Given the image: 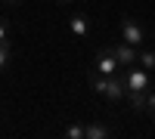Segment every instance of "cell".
I'll use <instances>...</instances> for the list:
<instances>
[{"mask_svg":"<svg viewBox=\"0 0 155 139\" xmlns=\"http://www.w3.org/2000/svg\"><path fill=\"white\" fill-rule=\"evenodd\" d=\"M143 111H146L149 118H155V90H152V87L146 90V108H143Z\"/></svg>","mask_w":155,"mask_h":139,"instance_id":"11","label":"cell"},{"mask_svg":"<svg viewBox=\"0 0 155 139\" xmlns=\"http://www.w3.org/2000/svg\"><path fill=\"white\" fill-rule=\"evenodd\" d=\"M12 62V46L9 43H0V71H6Z\"/></svg>","mask_w":155,"mask_h":139,"instance_id":"10","label":"cell"},{"mask_svg":"<svg viewBox=\"0 0 155 139\" xmlns=\"http://www.w3.org/2000/svg\"><path fill=\"white\" fill-rule=\"evenodd\" d=\"M109 136H112V127L102 121H93L84 127V139H109Z\"/></svg>","mask_w":155,"mask_h":139,"instance_id":"7","label":"cell"},{"mask_svg":"<svg viewBox=\"0 0 155 139\" xmlns=\"http://www.w3.org/2000/svg\"><path fill=\"white\" fill-rule=\"evenodd\" d=\"M68 31L78 37V40H87V37H90V19L84 16V12H74V16H68Z\"/></svg>","mask_w":155,"mask_h":139,"instance_id":"6","label":"cell"},{"mask_svg":"<svg viewBox=\"0 0 155 139\" xmlns=\"http://www.w3.org/2000/svg\"><path fill=\"white\" fill-rule=\"evenodd\" d=\"M0 43H9V25L0 19Z\"/></svg>","mask_w":155,"mask_h":139,"instance_id":"13","label":"cell"},{"mask_svg":"<svg viewBox=\"0 0 155 139\" xmlns=\"http://www.w3.org/2000/svg\"><path fill=\"white\" fill-rule=\"evenodd\" d=\"M118 62H115V56H112V49L109 46H102V49H96L93 53V71H99V74H118Z\"/></svg>","mask_w":155,"mask_h":139,"instance_id":"2","label":"cell"},{"mask_svg":"<svg viewBox=\"0 0 155 139\" xmlns=\"http://www.w3.org/2000/svg\"><path fill=\"white\" fill-rule=\"evenodd\" d=\"M112 49V56H115V62H118L121 68H130V65H137V46H130V43H115V46H109Z\"/></svg>","mask_w":155,"mask_h":139,"instance_id":"4","label":"cell"},{"mask_svg":"<svg viewBox=\"0 0 155 139\" xmlns=\"http://www.w3.org/2000/svg\"><path fill=\"white\" fill-rule=\"evenodd\" d=\"M124 87H127V93H146L149 87H152L146 68H134L130 65V71H127V77H124Z\"/></svg>","mask_w":155,"mask_h":139,"instance_id":"3","label":"cell"},{"mask_svg":"<svg viewBox=\"0 0 155 139\" xmlns=\"http://www.w3.org/2000/svg\"><path fill=\"white\" fill-rule=\"evenodd\" d=\"M56 3H71V0H56Z\"/></svg>","mask_w":155,"mask_h":139,"instance_id":"15","label":"cell"},{"mask_svg":"<svg viewBox=\"0 0 155 139\" xmlns=\"http://www.w3.org/2000/svg\"><path fill=\"white\" fill-rule=\"evenodd\" d=\"M137 65L146 71H155V53L152 49H137Z\"/></svg>","mask_w":155,"mask_h":139,"instance_id":"8","label":"cell"},{"mask_svg":"<svg viewBox=\"0 0 155 139\" xmlns=\"http://www.w3.org/2000/svg\"><path fill=\"white\" fill-rule=\"evenodd\" d=\"M121 40L124 43H130V46H143V40H146V31H143V25H140L134 16H124L121 19Z\"/></svg>","mask_w":155,"mask_h":139,"instance_id":"1","label":"cell"},{"mask_svg":"<svg viewBox=\"0 0 155 139\" xmlns=\"http://www.w3.org/2000/svg\"><path fill=\"white\" fill-rule=\"evenodd\" d=\"M65 136H68V139H84V127H81V124H68V127H65Z\"/></svg>","mask_w":155,"mask_h":139,"instance_id":"12","label":"cell"},{"mask_svg":"<svg viewBox=\"0 0 155 139\" xmlns=\"http://www.w3.org/2000/svg\"><path fill=\"white\" fill-rule=\"evenodd\" d=\"M124 96H127V102H130L134 111H143L146 108V93H124Z\"/></svg>","mask_w":155,"mask_h":139,"instance_id":"9","label":"cell"},{"mask_svg":"<svg viewBox=\"0 0 155 139\" xmlns=\"http://www.w3.org/2000/svg\"><path fill=\"white\" fill-rule=\"evenodd\" d=\"M3 3H9V6H12V3H22V0H3Z\"/></svg>","mask_w":155,"mask_h":139,"instance_id":"14","label":"cell"},{"mask_svg":"<svg viewBox=\"0 0 155 139\" xmlns=\"http://www.w3.org/2000/svg\"><path fill=\"white\" fill-rule=\"evenodd\" d=\"M124 93H127L124 81L118 77V74H109V77H106V90H102V96H106L109 102H118V99H124Z\"/></svg>","mask_w":155,"mask_h":139,"instance_id":"5","label":"cell"}]
</instances>
